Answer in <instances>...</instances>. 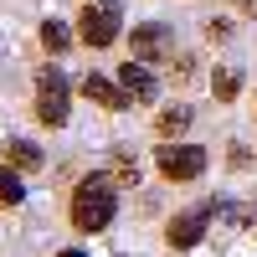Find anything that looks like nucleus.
Instances as JSON below:
<instances>
[{"instance_id":"obj_1","label":"nucleus","mask_w":257,"mask_h":257,"mask_svg":"<svg viewBox=\"0 0 257 257\" xmlns=\"http://www.w3.org/2000/svg\"><path fill=\"white\" fill-rule=\"evenodd\" d=\"M67 216L77 231H103L118 216V185L113 175H88L72 185V201H67Z\"/></svg>"},{"instance_id":"obj_2","label":"nucleus","mask_w":257,"mask_h":257,"mask_svg":"<svg viewBox=\"0 0 257 257\" xmlns=\"http://www.w3.org/2000/svg\"><path fill=\"white\" fill-rule=\"evenodd\" d=\"M36 118L47 128L67 123V77H62L57 67H41L36 72Z\"/></svg>"},{"instance_id":"obj_3","label":"nucleus","mask_w":257,"mask_h":257,"mask_svg":"<svg viewBox=\"0 0 257 257\" xmlns=\"http://www.w3.org/2000/svg\"><path fill=\"white\" fill-rule=\"evenodd\" d=\"M118 31H123V21H118L113 6H82V16H77V41H82V47L103 52V47L118 41Z\"/></svg>"},{"instance_id":"obj_4","label":"nucleus","mask_w":257,"mask_h":257,"mask_svg":"<svg viewBox=\"0 0 257 257\" xmlns=\"http://www.w3.org/2000/svg\"><path fill=\"white\" fill-rule=\"evenodd\" d=\"M155 165L165 180H201L206 175V149L201 144H165L155 149Z\"/></svg>"},{"instance_id":"obj_5","label":"nucleus","mask_w":257,"mask_h":257,"mask_svg":"<svg viewBox=\"0 0 257 257\" xmlns=\"http://www.w3.org/2000/svg\"><path fill=\"white\" fill-rule=\"evenodd\" d=\"M206 221H211V206H196V211H185V216H175V221L165 226V242L175 247V252L196 247V242L206 237Z\"/></svg>"},{"instance_id":"obj_6","label":"nucleus","mask_w":257,"mask_h":257,"mask_svg":"<svg viewBox=\"0 0 257 257\" xmlns=\"http://www.w3.org/2000/svg\"><path fill=\"white\" fill-rule=\"evenodd\" d=\"M82 98H88V103H98V108H108V113H123L128 103H134V98L123 93V82H108V77H98V72H88V77H82Z\"/></svg>"},{"instance_id":"obj_7","label":"nucleus","mask_w":257,"mask_h":257,"mask_svg":"<svg viewBox=\"0 0 257 257\" xmlns=\"http://www.w3.org/2000/svg\"><path fill=\"white\" fill-rule=\"evenodd\" d=\"M118 82H123V93L134 98V103H155V93H160L155 88V72H149L139 57H128L123 67H118Z\"/></svg>"},{"instance_id":"obj_8","label":"nucleus","mask_w":257,"mask_h":257,"mask_svg":"<svg viewBox=\"0 0 257 257\" xmlns=\"http://www.w3.org/2000/svg\"><path fill=\"white\" fill-rule=\"evenodd\" d=\"M170 52V31L165 26H134V57L139 62H160Z\"/></svg>"},{"instance_id":"obj_9","label":"nucleus","mask_w":257,"mask_h":257,"mask_svg":"<svg viewBox=\"0 0 257 257\" xmlns=\"http://www.w3.org/2000/svg\"><path fill=\"white\" fill-rule=\"evenodd\" d=\"M6 165H16V170H41V149L26 144V139H11V144H6Z\"/></svg>"},{"instance_id":"obj_10","label":"nucleus","mask_w":257,"mask_h":257,"mask_svg":"<svg viewBox=\"0 0 257 257\" xmlns=\"http://www.w3.org/2000/svg\"><path fill=\"white\" fill-rule=\"evenodd\" d=\"M113 185H139V160L128 155V149H113V165H108Z\"/></svg>"},{"instance_id":"obj_11","label":"nucleus","mask_w":257,"mask_h":257,"mask_svg":"<svg viewBox=\"0 0 257 257\" xmlns=\"http://www.w3.org/2000/svg\"><path fill=\"white\" fill-rule=\"evenodd\" d=\"M26 201V185H21L16 165H0V206H21Z\"/></svg>"},{"instance_id":"obj_12","label":"nucleus","mask_w":257,"mask_h":257,"mask_svg":"<svg viewBox=\"0 0 257 257\" xmlns=\"http://www.w3.org/2000/svg\"><path fill=\"white\" fill-rule=\"evenodd\" d=\"M211 93H216L221 103H231V98L242 93V72H237V67H216V77H211Z\"/></svg>"},{"instance_id":"obj_13","label":"nucleus","mask_w":257,"mask_h":257,"mask_svg":"<svg viewBox=\"0 0 257 257\" xmlns=\"http://www.w3.org/2000/svg\"><path fill=\"white\" fill-rule=\"evenodd\" d=\"M41 47H47L52 57H57V52H67V47H72L67 26H62V21H41Z\"/></svg>"},{"instance_id":"obj_14","label":"nucleus","mask_w":257,"mask_h":257,"mask_svg":"<svg viewBox=\"0 0 257 257\" xmlns=\"http://www.w3.org/2000/svg\"><path fill=\"white\" fill-rule=\"evenodd\" d=\"M190 123V108H165L160 118H155V128H160V134L170 139V134H180V128Z\"/></svg>"},{"instance_id":"obj_15","label":"nucleus","mask_w":257,"mask_h":257,"mask_svg":"<svg viewBox=\"0 0 257 257\" xmlns=\"http://www.w3.org/2000/svg\"><path fill=\"white\" fill-rule=\"evenodd\" d=\"M206 31H211V41H226V36H231V21H211Z\"/></svg>"},{"instance_id":"obj_16","label":"nucleus","mask_w":257,"mask_h":257,"mask_svg":"<svg viewBox=\"0 0 257 257\" xmlns=\"http://www.w3.org/2000/svg\"><path fill=\"white\" fill-rule=\"evenodd\" d=\"M62 257H82V252H62Z\"/></svg>"}]
</instances>
